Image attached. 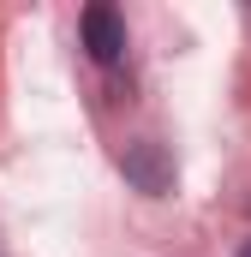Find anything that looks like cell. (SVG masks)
Masks as SVG:
<instances>
[{"mask_svg":"<svg viewBox=\"0 0 251 257\" xmlns=\"http://www.w3.org/2000/svg\"><path fill=\"white\" fill-rule=\"evenodd\" d=\"M120 168H126V180H132L144 197H162L168 186H174V162H168V150H162V144H150V138L126 150Z\"/></svg>","mask_w":251,"mask_h":257,"instance_id":"6da1fadb","label":"cell"},{"mask_svg":"<svg viewBox=\"0 0 251 257\" xmlns=\"http://www.w3.org/2000/svg\"><path fill=\"white\" fill-rule=\"evenodd\" d=\"M84 48H90V60H102V66H114L126 54V18L114 12V6H84Z\"/></svg>","mask_w":251,"mask_h":257,"instance_id":"7a4b0ae2","label":"cell"},{"mask_svg":"<svg viewBox=\"0 0 251 257\" xmlns=\"http://www.w3.org/2000/svg\"><path fill=\"white\" fill-rule=\"evenodd\" d=\"M239 257H251V239H245V245H239Z\"/></svg>","mask_w":251,"mask_h":257,"instance_id":"3957f363","label":"cell"}]
</instances>
